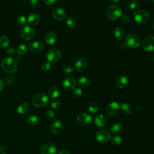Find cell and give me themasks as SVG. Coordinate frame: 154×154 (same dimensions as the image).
Returning a JSON list of instances; mask_svg holds the SVG:
<instances>
[{
  "label": "cell",
  "instance_id": "44dd1931",
  "mask_svg": "<svg viewBox=\"0 0 154 154\" xmlns=\"http://www.w3.org/2000/svg\"><path fill=\"white\" fill-rule=\"evenodd\" d=\"M78 85L80 88H87L90 85V81L88 78L82 76L78 80Z\"/></svg>",
  "mask_w": 154,
  "mask_h": 154
},
{
  "label": "cell",
  "instance_id": "ee69618b",
  "mask_svg": "<svg viewBox=\"0 0 154 154\" xmlns=\"http://www.w3.org/2000/svg\"><path fill=\"white\" fill-rule=\"evenodd\" d=\"M7 52L10 55H14L15 54V53H16V51H15V50L13 48H9L8 49H7Z\"/></svg>",
  "mask_w": 154,
  "mask_h": 154
},
{
  "label": "cell",
  "instance_id": "2e32d148",
  "mask_svg": "<svg viewBox=\"0 0 154 154\" xmlns=\"http://www.w3.org/2000/svg\"><path fill=\"white\" fill-rule=\"evenodd\" d=\"M128 84V79L126 76L122 75L119 76L116 81V86L119 89L125 88Z\"/></svg>",
  "mask_w": 154,
  "mask_h": 154
},
{
  "label": "cell",
  "instance_id": "816d5d0a",
  "mask_svg": "<svg viewBox=\"0 0 154 154\" xmlns=\"http://www.w3.org/2000/svg\"><path fill=\"white\" fill-rule=\"evenodd\" d=\"M152 1H153V2H154V0H152Z\"/></svg>",
  "mask_w": 154,
  "mask_h": 154
},
{
  "label": "cell",
  "instance_id": "d6a6232c",
  "mask_svg": "<svg viewBox=\"0 0 154 154\" xmlns=\"http://www.w3.org/2000/svg\"><path fill=\"white\" fill-rule=\"evenodd\" d=\"M17 51L19 54L23 55L27 51V47L25 45H20L17 48Z\"/></svg>",
  "mask_w": 154,
  "mask_h": 154
},
{
  "label": "cell",
  "instance_id": "ac0fdd59",
  "mask_svg": "<svg viewBox=\"0 0 154 154\" xmlns=\"http://www.w3.org/2000/svg\"><path fill=\"white\" fill-rule=\"evenodd\" d=\"M87 61L84 58H80L77 60L75 64V69L77 71H82L84 70L87 66Z\"/></svg>",
  "mask_w": 154,
  "mask_h": 154
},
{
  "label": "cell",
  "instance_id": "d6986e66",
  "mask_svg": "<svg viewBox=\"0 0 154 154\" xmlns=\"http://www.w3.org/2000/svg\"><path fill=\"white\" fill-rule=\"evenodd\" d=\"M43 48H44L43 43L42 42H39V41L34 42L31 43L29 46V48L30 51L33 52H40L42 51Z\"/></svg>",
  "mask_w": 154,
  "mask_h": 154
},
{
  "label": "cell",
  "instance_id": "4dcf8cb0",
  "mask_svg": "<svg viewBox=\"0 0 154 154\" xmlns=\"http://www.w3.org/2000/svg\"><path fill=\"white\" fill-rule=\"evenodd\" d=\"M66 25L69 28L73 29L76 26V21L73 17H69L66 19Z\"/></svg>",
  "mask_w": 154,
  "mask_h": 154
},
{
  "label": "cell",
  "instance_id": "30bf717a",
  "mask_svg": "<svg viewBox=\"0 0 154 154\" xmlns=\"http://www.w3.org/2000/svg\"><path fill=\"white\" fill-rule=\"evenodd\" d=\"M143 49L147 52L154 51V37L148 36L143 39L141 43Z\"/></svg>",
  "mask_w": 154,
  "mask_h": 154
},
{
  "label": "cell",
  "instance_id": "7402d4cb",
  "mask_svg": "<svg viewBox=\"0 0 154 154\" xmlns=\"http://www.w3.org/2000/svg\"><path fill=\"white\" fill-rule=\"evenodd\" d=\"M40 16L35 13H31L28 17V22L32 25H35L40 22Z\"/></svg>",
  "mask_w": 154,
  "mask_h": 154
},
{
  "label": "cell",
  "instance_id": "8992f818",
  "mask_svg": "<svg viewBox=\"0 0 154 154\" xmlns=\"http://www.w3.org/2000/svg\"><path fill=\"white\" fill-rule=\"evenodd\" d=\"M35 35L34 28L29 25L24 26L20 31V36L24 40L28 41L31 40Z\"/></svg>",
  "mask_w": 154,
  "mask_h": 154
},
{
  "label": "cell",
  "instance_id": "277c9868",
  "mask_svg": "<svg viewBox=\"0 0 154 154\" xmlns=\"http://www.w3.org/2000/svg\"><path fill=\"white\" fill-rule=\"evenodd\" d=\"M124 45L131 48H137L141 45V40L137 35L129 34L125 38Z\"/></svg>",
  "mask_w": 154,
  "mask_h": 154
},
{
  "label": "cell",
  "instance_id": "3957f363",
  "mask_svg": "<svg viewBox=\"0 0 154 154\" xmlns=\"http://www.w3.org/2000/svg\"><path fill=\"white\" fill-rule=\"evenodd\" d=\"M32 103L36 107L45 106L49 103V98L45 93H38L32 97Z\"/></svg>",
  "mask_w": 154,
  "mask_h": 154
},
{
  "label": "cell",
  "instance_id": "d4e9b609",
  "mask_svg": "<svg viewBox=\"0 0 154 154\" xmlns=\"http://www.w3.org/2000/svg\"><path fill=\"white\" fill-rule=\"evenodd\" d=\"M29 105L26 102H23L18 105L17 108V111L20 114H25L29 111Z\"/></svg>",
  "mask_w": 154,
  "mask_h": 154
},
{
  "label": "cell",
  "instance_id": "ba28073f",
  "mask_svg": "<svg viewBox=\"0 0 154 154\" xmlns=\"http://www.w3.org/2000/svg\"><path fill=\"white\" fill-rule=\"evenodd\" d=\"M120 109V106L116 102H111L106 109V114L109 117H112L116 116Z\"/></svg>",
  "mask_w": 154,
  "mask_h": 154
},
{
  "label": "cell",
  "instance_id": "c3c4849f",
  "mask_svg": "<svg viewBox=\"0 0 154 154\" xmlns=\"http://www.w3.org/2000/svg\"><path fill=\"white\" fill-rule=\"evenodd\" d=\"M109 1L110 2H111L112 4H116L119 2H120L121 0H109Z\"/></svg>",
  "mask_w": 154,
  "mask_h": 154
},
{
  "label": "cell",
  "instance_id": "4fadbf2b",
  "mask_svg": "<svg viewBox=\"0 0 154 154\" xmlns=\"http://www.w3.org/2000/svg\"><path fill=\"white\" fill-rule=\"evenodd\" d=\"M66 10L62 8H55L52 11V16L57 20H63L66 17Z\"/></svg>",
  "mask_w": 154,
  "mask_h": 154
},
{
  "label": "cell",
  "instance_id": "f1b7e54d",
  "mask_svg": "<svg viewBox=\"0 0 154 154\" xmlns=\"http://www.w3.org/2000/svg\"><path fill=\"white\" fill-rule=\"evenodd\" d=\"M111 142L115 145H120L122 142V137L119 135H114L111 137Z\"/></svg>",
  "mask_w": 154,
  "mask_h": 154
},
{
  "label": "cell",
  "instance_id": "8fae6325",
  "mask_svg": "<svg viewBox=\"0 0 154 154\" xmlns=\"http://www.w3.org/2000/svg\"><path fill=\"white\" fill-rule=\"evenodd\" d=\"M76 121L79 125L85 126L89 125L91 123L92 121V117L90 114L87 113H81L78 116Z\"/></svg>",
  "mask_w": 154,
  "mask_h": 154
},
{
  "label": "cell",
  "instance_id": "ffe728a7",
  "mask_svg": "<svg viewBox=\"0 0 154 154\" xmlns=\"http://www.w3.org/2000/svg\"><path fill=\"white\" fill-rule=\"evenodd\" d=\"M94 123L98 127H103L106 125V119L102 114H97L94 117Z\"/></svg>",
  "mask_w": 154,
  "mask_h": 154
},
{
  "label": "cell",
  "instance_id": "7dc6e473",
  "mask_svg": "<svg viewBox=\"0 0 154 154\" xmlns=\"http://www.w3.org/2000/svg\"><path fill=\"white\" fill-rule=\"evenodd\" d=\"M58 154H70L68 151L66 150H62L61 151H60Z\"/></svg>",
  "mask_w": 154,
  "mask_h": 154
},
{
  "label": "cell",
  "instance_id": "83f0119b",
  "mask_svg": "<svg viewBox=\"0 0 154 154\" xmlns=\"http://www.w3.org/2000/svg\"><path fill=\"white\" fill-rule=\"evenodd\" d=\"M120 109L126 114H130L132 112V108L128 103H123L120 106Z\"/></svg>",
  "mask_w": 154,
  "mask_h": 154
},
{
  "label": "cell",
  "instance_id": "bcb514c9",
  "mask_svg": "<svg viewBox=\"0 0 154 154\" xmlns=\"http://www.w3.org/2000/svg\"><path fill=\"white\" fill-rule=\"evenodd\" d=\"M4 86H5V84H4V81L0 78V91L4 89Z\"/></svg>",
  "mask_w": 154,
  "mask_h": 154
},
{
  "label": "cell",
  "instance_id": "ab89813d",
  "mask_svg": "<svg viewBox=\"0 0 154 154\" xmlns=\"http://www.w3.org/2000/svg\"><path fill=\"white\" fill-rule=\"evenodd\" d=\"M120 20H121L122 22L124 24H127L130 22V19H129V16L126 14H122L120 16Z\"/></svg>",
  "mask_w": 154,
  "mask_h": 154
},
{
  "label": "cell",
  "instance_id": "52a82bcc",
  "mask_svg": "<svg viewBox=\"0 0 154 154\" xmlns=\"http://www.w3.org/2000/svg\"><path fill=\"white\" fill-rule=\"evenodd\" d=\"M61 55V52L59 49L52 48L47 52L46 58L49 63H55L60 59Z\"/></svg>",
  "mask_w": 154,
  "mask_h": 154
},
{
  "label": "cell",
  "instance_id": "681fc988",
  "mask_svg": "<svg viewBox=\"0 0 154 154\" xmlns=\"http://www.w3.org/2000/svg\"><path fill=\"white\" fill-rule=\"evenodd\" d=\"M152 25H153V29H154V20H153V23H152Z\"/></svg>",
  "mask_w": 154,
  "mask_h": 154
},
{
  "label": "cell",
  "instance_id": "e0dca14e",
  "mask_svg": "<svg viewBox=\"0 0 154 154\" xmlns=\"http://www.w3.org/2000/svg\"><path fill=\"white\" fill-rule=\"evenodd\" d=\"M57 40V35L54 31H49L45 36V42L49 45H54Z\"/></svg>",
  "mask_w": 154,
  "mask_h": 154
},
{
  "label": "cell",
  "instance_id": "74e56055",
  "mask_svg": "<svg viewBox=\"0 0 154 154\" xmlns=\"http://www.w3.org/2000/svg\"><path fill=\"white\" fill-rule=\"evenodd\" d=\"M63 71L65 72V73H72V72H73L74 70V68L73 66H72L71 65H69V64H67V65H65L64 67H63Z\"/></svg>",
  "mask_w": 154,
  "mask_h": 154
},
{
  "label": "cell",
  "instance_id": "f546056e",
  "mask_svg": "<svg viewBox=\"0 0 154 154\" xmlns=\"http://www.w3.org/2000/svg\"><path fill=\"white\" fill-rule=\"evenodd\" d=\"M10 43V40L7 36L3 35L0 38V45L2 48H7Z\"/></svg>",
  "mask_w": 154,
  "mask_h": 154
},
{
  "label": "cell",
  "instance_id": "7c38bea8",
  "mask_svg": "<svg viewBox=\"0 0 154 154\" xmlns=\"http://www.w3.org/2000/svg\"><path fill=\"white\" fill-rule=\"evenodd\" d=\"M57 147L52 143H46L44 144L41 149V154H56L57 153Z\"/></svg>",
  "mask_w": 154,
  "mask_h": 154
},
{
  "label": "cell",
  "instance_id": "9c48e42d",
  "mask_svg": "<svg viewBox=\"0 0 154 154\" xmlns=\"http://www.w3.org/2000/svg\"><path fill=\"white\" fill-rule=\"evenodd\" d=\"M111 134L106 129H100L96 133V140L100 143H106L111 139Z\"/></svg>",
  "mask_w": 154,
  "mask_h": 154
},
{
  "label": "cell",
  "instance_id": "603a6c76",
  "mask_svg": "<svg viewBox=\"0 0 154 154\" xmlns=\"http://www.w3.org/2000/svg\"><path fill=\"white\" fill-rule=\"evenodd\" d=\"M114 35L118 40H122L124 38L125 32L123 28L120 26H117L114 29Z\"/></svg>",
  "mask_w": 154,
  "mask_h": 154
},
{
  "label": "cell",
  "instance_id": "4316f807",
  "mask_svg": "<svg viewBox=\"0 0 154 154\" xmlns=\"http://www.w3.org/2000/svg\"><path fill=\"white\" fill-rule=\"evenodd\" d=\"M27 122L31 126H36L40 123V118L36 115H31L28 118Z\"/></svg>",
  "mask_w": 154,
  "mask_h": 154
},
{
  "label": "cell",
  "instance_id": "f6af8a7d",
  "mask_svg": "<svg viewBox=\"0 0 154 154\" xmlns=\"http://www.w3.org/2000/svg\"><path fill=\"white\" fill-rule=\"evenodd\" d=\"M57 0H43L44 2L48 5H52L54 4Z\"/></svg>",
  "mask_w": 154,
  "mask_h": 154
},
{
  "label": "cell",
  "instance_id": "f35d334b",
  "mask_svg": "<svg viewBox=\"0 0 154 154\" xmlns=\"http://www.w3.org/2000/svg\"><path fill=\"white\" fill-rule=\"evenodd\" d=\"M73 94L75 96L79 97H81L82 94V91L80 88H75L73 90Z\"/></svg>",
  "mask_w": 154,
  "mask_h": 154
},
{
  "label": "cell",
  "instance_id": "1f68e13d",
  "mask_svg": "<svg viewBox=\"0 0 154 154\" xmlns=\"http://www.w3.org/2000/svg\"><path fill=\"white\" fill-rule=\"evenodd\" d=\"M99 109L98 105L96 102H91L88 106V111L91 113H96Z\"/></svg>",
  "mask_w": 154,
  "mask_h": 154
},
{
  "label": "cell",
  "instance_id": "836d02e7",
  "mask_svg": "<svg viewBox=\"0 0 154 154\" xmlns=\"http://www.w3.org/2000/svg\"><path fill=\"white\" fill-rule=\"evenodd\" d=\"M139 5V2L138 0H131L129 4V7L131 10H134L138 8Z\"/></svg>",
  "mask_w": 154,
  "mask_h": 154
},
{
  "label": "cell",
  "instance_id": "6da1fadb",
  "mask_svg": "<svg viewBox=\"0 0 154 154\" xmlns=\"http://www.w3.org/2000/svg\"><path fill=\"white\" fill-rule=\"evenodd\" d=\"M106 15L109 20H116L122 15V11L119 6L112 4L108 7L106 11Z\"/></svg>",
  "mask_w": 154,
  "mask_h": 154
},
{
  "label": "cell",
  "instance_id": "f907efd6",
  "mask_svg": "<svg viewBox=\"0 0 154 154\" xmlns=\"http://www.w3.org/2000/svg\"><path fill=\"white\" fill-rule=\"evenodd\" d=\"M153 60H154V55H153Z\"/></svg>",
  "mask_w": 154,
  "mask_h": 154
},
{
  "label": "cell",
  "instance_id": "8d00e7d4",
  "mask_svg": "<svg viewBox=\"0 0 154 154\" xmlns=\"http://www.w3.org/2000/svg\"><path fill=\"white\" fill-rule=\"evenodd\" d=\"M16 22L19 25H23L26 22V18L23 16H19L16 19Z\"/></svg>",
  "mask_w": 154,
  "mask_h": 154
},
{
  "label": "cell",
  "instance_id": "5b68a950",
  "mask_svg": "<svg viewBox=\"0 0 154 154\" xmlns=\"http://www.w3.org/2000/svg\"><path fill=\"white\" fill-rule=\"evenodd\" d=\"M133 17L136 22L143 24L149 21L150 15L149 13L144 10H138L134 13Z\"/></svg>",
  "mask_w": 154,
  "mask_h": 154
},
{
  "label": "cell",
  "instance_id": "d590c367",
  "mask_svg": "<svg viewBox=\"0 0 154 154\" xmlns=\"http://www.w3.org/2000/svg\"><path fill=\"white\" fill-rule=\"evenodd\" d=\"M46 117L49 120H54L55 119V113L52 110H48L46 112Z\"/></svg>",
  "mask_w": 154,
  "mask_h": 154
},
{
  "label": "cell",
  "instance_id": "b9f144b4",
  "mask_svg": "<svg viewBox=\"0 0 154 154\" xmlns=\"http://www.w3.org/2000/svg\"><path fill=\"white\" fill-rule=\"evenodd\" d=\"M50 68H51V64H50V63H49V62L45 63L42 66V69L44 71H48L50 69Z\"/></svg>",
  "mask_w": 154,
  "mask_h": 154
},
{
  "label": "cell",
  "instance_id": "7a4b0ae2",
  "mask_svg": "<svg viewBox=\"0 0 154 154\" xmlns=\"http://www.w3.org/2000/svg\"><path fill=\"white\" fill-rule=\"evenodd\" d=\"M1 67L3 70L7 73H13L17 69L16 60L11 57H6L2 60Z\"/></svg>",
  "mask_w": 154,
  "mask_h": 154
},
{
  "label": "cell",
  "instance_id": "484cf974",
  "mask_svg": "<svg viewBox=\"0 0 154 154\" xmlns=\"http://www.w3.org/2000/svg\"><path fill=\"white\" fill-rule=\"evenodd\" d=\"M111 131L114 134H118L122 129V125L120 122H114L111 126Z\"/></svg>",
  "mask_w": 154,
  "mask_h": 154
},
{
  "label": "cell",
  "instance_id": "9a60e30c",
  "mask_svg": "<svg viewBox=\"0 0 154 154\" xmlns=\"http://www.w3.org/2000/svg\"><path fill=\"white\" fill-rule=\"evenodd\" d=\"M51 129L53 134H58L63 129V124L60 120H54L51 126Z\"/></svg>",
  "mask_w": 154,
  "mask_h": 154
},
{
  "label": "cell",
  "instance_id": "cb8c5ba5",
  "mask_svg": "<svg viewBox=\"0 0 154 154\" xmlns=\"http://www.w3.org/2000/svg\"><path fill=\"white\" fill-rule=\"evenodd\" d=\"M48 95L50 98L54 99L58 97L60 95V90L56 87H52L48 91Z\"/></svg>",
  "mask_w": 154,
  "mask_h": 154
},
{
  "label": "cell",
  "instance_id": "5bb4252c",
  "mask_svg": "<svg viewBox=\"0 0 154 154\" xmlns=\"http://www.w3.org/2000/svg\"><path fill=\"white\" fill-rule=\"evenodd\" d=\"M63 87L67 90H73L76 85V81L72 77H66L62 81Z\"/></svg>",
  "mask_w": 154,
  "mask_h": 154
},
{
  "label": "cell",
  "instance_id": "e575fe53",
  "mask_svg": "<svg viewBox=\"0 0 154 154\" xmlns=\"http://www.w3.org/2000/svg\"><path fill=\"white\" fill-rule=\"evenodd\" d=\"M51 107L54 109H57L58 108H60V106H61V103L59 100H53L52 101H51Z\"/></svg>",
  "mask_w": 154,
  "mask_h": 154
},
{
  "label": "cell",
  "instance_id": "60d3db41",
  "mask_svg": "<svg viewBox=\"0 0 154 154\" xmlns=\"http://www.w3.org/2000/svg\"><path fill=\"white\" fill-rule=\"evenodd\" d=\"M40 0H29L30 5L34 7H37L40 4Z\"/></svg>",
  "mask_w": 154,
  "mask_h": 154
},
{
  "label": "cell",
  "instance_id": "7bdbcfd3",
  "mask_svg": "<svg viewBox=\"0 0 154 154\" xmlns=\"http://www.w3.org/2000/svg\"><path fill=\"white\" fill-rule=\"evenodd\" d=\"M0 150H1V152L2 154H7V153L8 152V149L6 146H2L1 147Z\"/></svg>",
  "mask_w": 154,
  "mask_h": 154
}]
</instances>
